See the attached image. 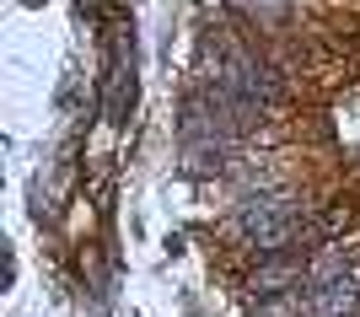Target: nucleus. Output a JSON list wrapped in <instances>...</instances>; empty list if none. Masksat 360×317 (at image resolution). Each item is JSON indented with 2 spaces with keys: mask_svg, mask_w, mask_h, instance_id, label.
Instances as JSON below:
<instances>
[{
  "mask_svg": "<svg viewBox=\"0 0 360 317\" xmlns=\"http://www.w3.org/2000/svg\"><path fill=\"white\" fill-rule=\"evenodd\" d=\"M301 312H307V317H360V285H355V274H339V280L307 285Z\"/></svg>",
  "mask_w": 360,
  "mask_h": 317,
  "instance_id": "3",
  "label": "nucleus"
},
{
  "mask_svg": "<svg viewBox=\"0 0 360 317\" xmlns=\"http://www.w3.org/2000/svg\"><path fill=\"white\" fill-rule=\"evenodd\" d=\"M328 226H333V215L328 221H307L296 194H258L248 205H237V215H231V237L258 247L264 258L290 253V247H312Z\"/></svg>",
  "mask_w": 360,
  "mask_h": 317,
  "instance_id": "1",
  "label": "nucleus"
},
{
  "mask_svg": "<svg viewBox=\"0 0 360 317\" xmlns=\"http://www.w3.org/2000/svg\"><path fill=\"white\" fill-rule=\"evenodd\" d=\"M290 290H307V264L296 253H274L248 274V296L253 302H274V296H290Z\"/></svg>",
  "mask_w": 360,
  "mask_h": 317,
  "instance_id": "2",
  "label": "nucleus"
},
{
  "mask_svg": "<svg viewBox=\"0 0 360 317\" xmlns=\"http://www.w3.org/2000/svg\"><path fill=\"white\" fill-rule=\"evenodd\" d=\"M27 6H44V0H27Z\"/></svg>",
  "mask_w": 360,
  "mask_h": 317,
  "instance_id": "5",
  "label": "nucleus"
},
{
  "mask_svg": "<svg viewBox=\"0 0 360 317\" xmlns=\"http://www.w3.org/2000/svg\"><path fill=\"white\" fill-rule=\"evenodd\" d=\"M290 6H296V0H237V11L253 16V22H264V27H269V22H285Z\"/></svg>",
  "mask_w": 360,
  "mask_h": 317,
  "instance_id": "4",
  "label": "nucleus"
}]
</instances>
